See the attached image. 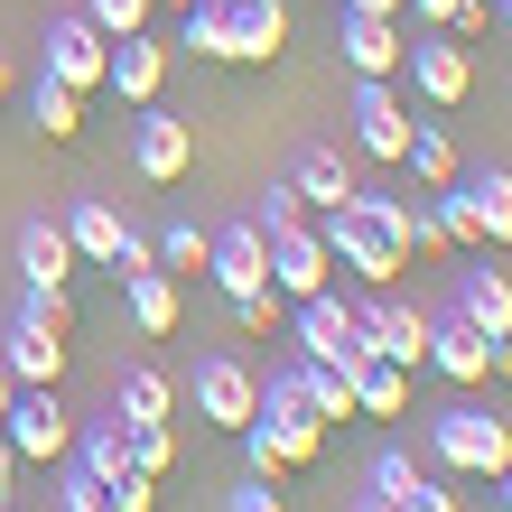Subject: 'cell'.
Segmentation results:
<instances>
[{"instance_id":"cell-1","label":"cell","mask_w":512,"mask_h":512,"mask_svg":"<svg viewBox=\"0 0 512 512\" xmlns=\"http://www.w3.org/2000/svg\"><path fill=\"white\" fill-rule=\"evenodd\" d=\"M317 233H326V252H336V270H354L364 289H391L419 261L410 252V224H401V196H373V187H354L345 205H326Z\"/></svg>"},{"instance_id":"cell-2","label":"cell","mask_w":512,"mask_h":512,"mask_svg":"<svg viewBox=\"0 0 512 512\" xmlns=\"http://www.w3.org/2000/svg\"><path fill=\"white\" fill-rule=\"evenodd\" d=\"M429 466L438 475H475V485H494V475L512 466V419L485 410V401H457L429 419Z\"/></svg>"},{"instance_id":"cell-3","label":"cell","mask_w":512,"mask_h":512,"mask_svg":"<svg viewBox=\"0 0 512 512\" xmlns=\"http://www.w3.org/2000/svg\"><path fill=\"white\" fill-rule=\"evenodd\" d=\"M289 336L308 364H336V373H364L373 364V336H364V308L336 289H317V298H289Z\"/></svg>"},{"instance_id":"cell-4","label":"cell","mask_w":512,"mask_h":512,"mask_svg":"<svg viewBox=\"0 0 512 512\" xmlns=\"http://www.w3.org/2000/svg\"><path fill=\"white\" fill-rule=\"evenodd\" d=\"M233 438H243L252 475H298V466H317V457H326V429H317L308 410H252Z\"/></svg>"},{"instance_id":"cell-5","label":"cell","mask_w":512,"mask_h":512,"mask_svg":"<svg viewBox=\"0 0 512 512\" xmlns=\"http://www.w3.org/2000/svg\"><path fill=\"white\" fill-rule=\"evenodd\" d=\"M0 438H10V457H19V466H66V447H75V410L56 401V382H38V391H19V401H10Z\"/></svg>"},{"instance_id":"cell-6","label":"cell","mask_w":512,"mask_h":512,"mask_svg":"<svg viewBox=\"0 0 512 512\" xmlns=\"http://www.w3.org/2000/svg\"><path fill=\"white\" fill-rule=\"evenodd\" d=\"M261 252H270V289H280V298H317V289H336V252H326L317 215L270 224V233H261Z\"/></svg>"},{"instance_id":"cell-7","label":"cell","mask_w":512,"mask_h":512,"mask_svg":"<svg viewBox=\"0 0 512 512\" xmlns=\"http://www.w3.org/2000/svg\"><path fill=\"white\" fill-rule=\"evenodd\" d=\"M345 122H354V149L382 168H401V140H410V103L391 94V75H345Z\"/></svg>"},{"instance_id":"cell-8","label":"cell","mask_w":512,"mask_h":512,"mask_svg":"<svg viewBox=\"0 0 512 512\" xmlns=\"http://www.w3.org/2000/svg\"><path fill=\"white\" fill-rule=\"evenodd\" d=\"M401 75L419 84V103H429V112H457L475 94V56H466V38H447V28H419L410 56H401Z\"/></svg>"},{"instance_id":"cell-9","label":"cell","mask_w":512,"mask_h":512,"mask_svg":"<svg viewBox=\"0 0 512 512\" xmlns=\"http://www.w3.org/2000/svg\"><path fill=\"white\" fill-rule=\"evenodd\" d=\"M187 391H196V419H205V429H243V419L261 410V373L243 364V354H205Z\"/></svg>"},{"instance_id":"cell-10","label":"cell","mask_w":512,"mask_h":512,"mask_svg":"<svg viewBox=\"0 0 512 512\" xmlns=\"http://www.w3.org/2000/svg\"><path fill=\"white\" fill-rule=\"evenodd\" d=\"M103 66H112V38L84 10H66V19H47V66L38 75H56V84H75V94H103Z\"/></svg>"},{"instance_id":"cell-11","label":"cell","mask_w":512,"mask_h":512,"mask_svg":"<svg viewBox=\"0 0 512 512\" xmlns=\"http://www.w3.org/2000/svg\"><path fill=\"white\" fill-rule=\"evenodd\" d=\"M131 168L149 177V187H177V177L196 168V131L177 122L168 103H140V131H131Z\"/></svg>"},{"instance_id":"cell-12","label":"cell","mask_w":512,"mask_h":512,"mask_svg":"<svg viewBox=\"0 0 512 512\" xmlns=\"http://www.w3.org/2000/svg\"><path fill=\"white\" fill-rule=\"evenodd\" d=\"M429 373H438V382H457V391L494 382V336H485V326H466L457 308L429 317Z\"/></svg>"},{"instance_id":"cell-13","label":"cell","mask_w":512,"mask_h":512,"mask_svg":"<svg viewBox=\"0 0 512 512\" xmlns=\"http://www.w3.org/2000/svg\"><path fill=\"white\" fill-rule=\"evenodd\" d=\"M103 94H122L131 112L168 94V38H149V28H131V38H112V66H103Z\"/></svg>"},{"instance_id":"cell-14","label":"cell","mask_w":512,"mask_h":512,"mask_svg":"<svg viewBox=\"0 0 512 512\" xmlns=\"http://www.w3.org/2000/svg\"><path fill=\"white\" fill-rule=\"evenodd\" d=\"M205 280H215L224 298H243V289H270V252H261V224H224V233H205Z\"/></svg>"},{"instance_id":"cell-15","label":"cell","mask_w":512,"mask_h":512,"mask_svg":"<svg viewBox=\"0 0 512 512\" xmlns=\"http://www.w3.org/2000/svg\"><path fill=\"white\" fill-rule=\"evenodd\" d=\"M364 336L382 364H429V308H410V298H364Z\"/></svg>"},{"instance_id":"cell-16","label":"cell","mask_w":512,"mask_h":512,"mask_svg":"<svg viewBox=\"0 0 512 512\" xmlns=\"http://www.w3.org/2000/svg\"><path fill=\"white\" fill-rule=\"evenodd\" d=\"M336 47H345V75H401L410 28L401 19H354V10H336Z\"/></svg>"},{"instance_id":"cell-17","label":"cell","mask_w":512,"mask_h":512,"mask_svg":"<svg viewBox=\"0 0 512 512\" xmlns=\"http://www.w3.org/2000/svg\"><path fill=\"white\" fill-rule=\"evenodd\" d=\"M66 280H75V243H66V224L28 215V224H19V289H66Z\"/></svg>"},{"instance_id":"cell-18","label":"cell","mask_w":512,"mask_h":512,"mask_svg":"<svg viewBox=\"0 0 512 512\" xmlns=\"http://www.w3.org/2000/svg\"><path fill=\"white\" fill-rule=\"evenodd\" d=\"M289 187L308 196V215H326V205H345L364 177L345 168V149H336V140H308V149H298V168H289Z\"/></svg>"},{"instance_id":"cell-19","label":"cell","mask_w":512,"mask_h":512,"mask_svg":"<svg viewBox=\"0 0 512 512\" xmlns=\"http://www.w3.org/2000/svg\"><path fill=\"white\" fill-rule=\"evenodd\" d=\"M122 308H131L140 336H168V326L187 317V289H177V270L149 261V270H131V280H122Z\"/></svg>"},{"instance_id":"cell-20","label":"cell","mask_w":512,"mask_h":512,"mask_svg":"<svg viewBox=\"0 0 512 512\" xmlns=\"http://www.w3.org/2000/svg\"><path fill=\"white\" fill-rule=\"evenodd\" d=\"M289 47V0H233V66H270Z\"/></svg>"},{"instance_id":"cell-21","label":"cell","mask_w":512,"mask_h":512,"mask_svg":"<svg viewBox=\"0 0 512 512\" xmlns=\"http://www.w3.org/2000/svg\"><path fill=\"white\" fill-rule=\"evenodd\" d=\"M410 401H419L410 364H382V354H373V364L354 373V419H410Z\"/></svg>"},{"instance_id":"cell-22","label":"cell","mask_w":512,"mask_h":512,"mask_svg":"<svg viewBox=\"0 0 512 512\" xmlns=\"http://www.w3.org/2000/svg\"><path fill=\"white\" fill-rule=\"evenodd\" d=\"M168 47L205 56V66H233V0H187V10H177V38H168Z\"/></svg>"},{"instance_id":"cell-23","label":"cell","mask_w":512,"mask_h":512,"mask_svg":"<svg viewBox=\"0 0 512 512\" xmlns=\"http://www.w3.org/2000/svg\"><path fill=\"white\" fill-rule=\"evenodd\" d=\"M56 224H66V243H75V261H94V270H112V252H122V215H112L103 196H75V205H66V215H56Z\"/></svg>"},{"instance_id":"cell-24","label":"cell","mask_w":512,"mask_h":512,"mask_svg":"<svg viewBox=\"0 0 512 512\" xmlns=\"http://www.w3.org/2000/svg\"><path fill=\"white\" fill-rule=\"evenodd\" d=\"M0 364H10V382H19V391H38V382H66V336H38V326H10Z\"/></svg>"},{"instance_id":"cell-25","label":"cell","mask_w":512,"mask_h":512,"mask_svg":"<svg viewBox=\"0 0 512 512\" xmlns=\"http://www.w3.org/2000/svg\"><path fill=\"white\" fill-rule=\"evenodd\" d=\"M401 168L419 177V196H429V187H457V177H466V168H457V140H447L438 122H410V140H401Z\"/></svg>"},{"instance_id":"cell-26","label":"cell","mask_w":512,"mask_h":512,"mask_svg":"<svg viewBox=\"0 0 512 512\" xmlns=\"http://www.w3.org/2000/svg\"><path fill=\"white\" fill-rule=\"evenodd\" d=\"M457 317H466V326H485V336H512V280H503V270H466Z\"/></svg>"},{"instance_id":"cell-27","label":"cell","mask_w":512,"mask_h":512,"mask_svg":"<svg viewBox=\"0 0 512 512\" xmlns=\"http://www.w3.org/2000/svg\"><path fill=\"white\" fill-rule=\"evenodd\" d=\"M66 457H75L84 475H94V485H122V475H131V447H122V419H94V429H75V447H66Z\"/></svg>"},{"instance_id":"cell-28","label":"cell","mask_w":512,"mask_h":512,"mask_svg":"<svg viewBox=\"0 0 512 512\" xmlns=\"http://www.w3.org/2000/svg\"><path fill=\"white\" fill-rule=\"evenodd\" d=\"M466 196H475V224H485V252H503L512 243V168H475Z\"/></svg>"},{"instance_id":"cell-29","label":"cell","mask_w":512,"mask_h":512,"mask_svg":"<svg viewBox=\"0 0 512 512\" xmlns=\"http://www.w3.org/2000/svg\"><path fill=\"white\" fill-rule=\"evenodd\" d=\"M168 410H177V382H168V373L131 364L122 382H112V419H168Z\"/></svg>"},{"instance_id":"cell-30","label":"cell","mask_w":512,"mask_h":512,"mask_svg":"<svg viewBox=\"0 0 512 512\" xmlns=\"http://www.w3.org/2000/svg\"><path fill=\"white\" fill-rule=\"evenodd\" d=\"M28 122H38V140H75V131H84V94H75V84H56V75H38Z\"/></svg>"},{"instance_id":"cell-31","label":"cell","mask_w":512,"mask_h":512,"mask_svg":"<svg viewBox=\"0 0 512 512\" xmlns=\"http://www.w3.org/2000/svg\"><path fill=\"white\" fill-rule=\"evenodd\" d=\"M438 205V233H447V252H485V224H475V196H466V177L457 187H429Z\"/></svg>"},{"instance_id":"cell-32","label":"cell","mask_w":512,"mask_h":512,"mask_svg":"<svg viewBox=\"0 0 512 512\" xmlns=\"http://www.w3.org/2000/svg\"><path fill=\"white\" fill-rule=\"evenodd\" d=\"M122 447H131V475H168L177 466V429L168 419H122Z\"/></svg>"},{"instance_id":"cell-33","label":"cell","mask_w":512,"mask_h":512,"mask_svg":"<svg viewBox=\"0 0 512 512\" xmlns=\"http://www.w3.org/2000/svg\"><path fill=\"white\" fill-rule=\"evenodd\" d=\"M298 373H308V410L336 429V419H354V373H336V364H308L298 354Z\"/></svg>"},{"instance_id":"cell-34","label":"cell","mask_w":512,"mask_h":512,"mask_svg":"<svg viewBox=\"0 0 512 512\" xmlns=\"http://www.w3.org/2000/svg\"><path fill=\"white\" fill-rule=\"evenodd\" d=\"M224 308H233L243 336H280V326H289V298L280 289H243V298H224Z\"/></svg>"},{"instance_id":"cell-35","label":"cell","mask_w":512,"mask_h":512,"mask_svg":"<svg viewBox=\"0 0 512 512\" xmlns=\"http://www.w3.org/2000/svg\"><path fill=\"white\" fill-rule=\"evenodd\" d=\"M19 326H38V336H75V298L66 289H28L19 298Z\"/></svg>"},{"instance_id":"cell-36","label":"cell","mask_w":512,"mask_h":512,"mask_svg":"<svg viewBox=\"0 0 512 512\" xmlns=\"http://www.w3.org/2000/svg\"><path fill=\"white\" fill-rule=\"evenodd\" d=\"M84 19H94L103 38H131V28H149L159 10H149V0H84Z\"/></svg>"},{"instance_id":"cell-37","label":"cell","mask_w":512,"mask_h":512,"mask_svg":"<svg viewBox=\"0 0 512 512\" xmlns=\"http://www.w3.org/2000/svg\"><path fill=\"white\" fill-rule=\"evenodd\" d=\"M298 215H308V196H298L289 177H270V187L252 196V224H261V233H270V224H298Z\"/></svg>"},{"instance_id":"cell-38","label":"cell","mask_w":512,"mask_h":512,"mask_svg":"<svg viewBox=\"0 0 512 512\" xmlns=\"http://www.w3.org/2000/svg\"><path fill=\"white\" fill-rule=\"evenodd\" d=\"M159 270H205V224H168L159 233Z\"/></svg>"},{"instance_id":"cell-39","label":"cell","mask_w":512,"mask_h":512,"mask_svg":"<svg viewBox=\"0 0 512 512\" xmlns=\"http://www.w3.org/2000/svg\"><path fill=\"white\" fill-rule=\"evenodd\" d=\"M56 512H112V485H94L84 466H66V485H56Z\"/></svg>"},{"instance_id":"cell-40","label":"cell","mask_w":512,"mask_h":512,"mask_svg":"<svg viewBox=\"0 0 512 512\" xmlns=\"http://www.w3.org/2000/svg\"><path fill=\"white\" fill-rule=\"evenodd\" d=\"M224 512H289L280 503V475H243V485L224 494Z\"/></svg>"},{"instance_id":"cell-41","label":"cell","mask_w":512,"mask_h":512,"mask_svg":"<svg viewBox=\"0 0 512 512\" xmlns=\"http://www.w3.org/2000/svg\"><path fill=\"white\" fill-rule=\"evenodd\" d=\"M401 224H410V252H447V233H438V205H429V196H419V205L401 196Z\"/></svg>"},{"instance_id":"cell-42","label":"cell","mask_w":512,"mask_h":512,"mask_svg":"<svg viewBox=\"0 0 512 512\" xmlns=\"http://www.w3.org/2000/svg\"><path fill=\"white\" fill-rule=\"evenodd\" d=\"M149 261H159V243H149L140 224H122V252H112V280H131V270H149Z\"/></svg>"},{"instance_id":"cell-43","label":"cell","mask_w":512,"mask_h":512,"mask_svg":"<svg viewBox=\"0 0 512 512\" xmlns=\"http://www.w3.org/2000/svg\"><path fill=\"white\" fill-rule=\"evenodd\" d=\"M401 512H466V503H457V485H447V475L429 466V475H419V494H410Z\"/></svg>"},{"instance_id":"cell-44","label":"cell","mask_w":512,"mask_h":512,"mask_svg":"<svg viewBox=\"0 0 512 512\" xmlns=\"http://www.w3.org/2000/svg\"><path fill=\"white\" fill-rule=\"evenodd\" d=\"M112 512H159V475H122V485H112Z\"/></svg>"},{"instance_id":"cell-45","label":"cell","mask_w":512,"mask_h":512,"mask_svg":"<svg viewBox=\"0 0 512 512\" xmlns=\"http://www.w3.org/2000/svg\"><path fill=\"white\" fill-rule=\"evenodd\" d=\"M485 28H494V0H466V10L447 19V38H485Z\"/></svg>"},{"instance_id":"cell-46","label":"cell","mask_w":512,"mask_h":512,"mask_svg":"<svg viewBox=\"0 0 512 512\" xmlns=\"http://www.w3.org/2000/svg\"><path fill=\"white\" fill-rule=\"evenodd\" d=\"M457 10H466V0H410V19H419V28H447Z\"/></svg>"},{"instance_id":"cell-47","label":"cell","mask_w":512,"mask_h":512,"mask_svg":"<svg viewBox=\"0 0 512 512\" xmlns=\"http://www.w3.org/2000/svg\"><path fill=\"white\" fill-rule=\"evenodd\" d=\"M354 19H410V0H345Z\"/></svg>"},{"instance_id":"cell-48","label":"cell","mask_w":512,"mask_h":512,"mask_svg":"<svg viewBox=\"0 0 512 512\" xmlns=\"http://www.w3.org/2000/svg\"><path fill=\"white\" fill-rule=\"evenodd\" d=\"M19 503V457H10V438H0V512Z\"/></svg>"},{"instance_id":"cell-49","label":"cell","mask_w":512,"mask_h":512,"mask_svg":"<svg viewBox=\"0 0 512 512\" xmlns=\"http://www.w3.org/2000/svg\"><path fill=\"white\" fill-rule=\"evenodd\" d=\"M354 512H401V503H391V494H373V485H364V494H354Z\"/></svg>"},{"instance_id":"cell-50","label":"cell","mask_w":512,"mask_h":512,"mask_svg":"<svg viewBox=\"0 0 512 512\" xmlns=\"http://www.w3.org/2000/svg\"><path fill=\"white\" fill-rule=\"evenodd\" d=\"M494 382H512V336H494Z\"/></svg>"},{"instance_id":"cell-51","label":"cell","mask_w":512,"mask_h":512,"mask_svg":"<svg viewBox=\"0 0 512 512\" xmlns=\"http://www.w3.org/2000/svg\"><path fill=\"white\" fill-rule=\"evenodd\" d=\"M10 401H19V382H10V364H0V419H10Z\"/></svg>"},{"instance_id":"cell-52","label":"cell","mask_w":512,"mask_h":512,"mask_svg":"<svg viewBox=\"0 0 512 512\" xmlns=\"http://www.w3.org/2000/svg\"><path fill=\"white\" fill-rule=\"evenodd\" d=\"M494 494H503V503H494V512H512V466H503V475H494Z\"/></svg>"},{"instance_id":"cell-53","label":"cell","mask_w":512,"mask_h":512,"mask_svg":"<svg viewBox=\"0 0 512 512\" xmlns=\"http://www.w3.org/2000/svg\"><path fill=\"white\" fill-rule=\"evenodd\" d=\"M149 10H159V19H177V10H187V0H149Z\"/></svg>"},{"instance_id":"cell-54","label":"cell","mask_w":512,"mask_h":512,"mask_svg":"<svg viewBox=\"0 0 512 512\" xmlns=\"http://www.w3.org/2000/svg\"><path fill=\"white\" fill-rule=\"evenodd\" d=\"M494 19H503V28H512V0H494Z\"/></svg>"},{"instance_id":"cell-55","label":"cell","mask_w":512,"mask_h":512,"mask_svg":"<svg viewBox=\"0 0 512 512\" xmlns=\"http://www.w3.org/2000/svg\"><path fill=\"white\" fill-rule=\"evenodd\" d=\"M0 94H10V56H0Z\"/></svg>"}]
</instances>
